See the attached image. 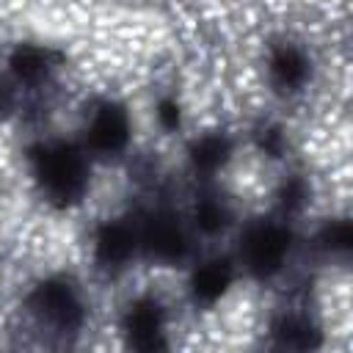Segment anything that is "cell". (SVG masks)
I'll return each mask as SVG.
<instances>
[{"label":"cell","instance_id":"6da1fadb","mask_svg":"<svg viewBox=\"0 0 353 353\" xmlns=\"http://www.w3.org/2000/svg\"><path fill=\"white\" fill-rule=\"evenodd\" d=\"M287 240H290V234L273 223L254 226L243 243V256H245L248 268L254 273H262V276L273 273L287 256V248H290Z\"/></svg>","mask_w":353,"mask_h":353},{"label":"cell","instance_id":"7a4b0ae2","mask_svg":"<svg viewBox=\"0 0 353 353\" xmlns=\"http://www.w3.org/2000/svg\"><path fill=\"white\" fill-rule=\"evenodd\" d=\"M127 141H130V119H127V113L121 108H113V105L102 108L94 116L91 127H88V143L97 152L110 154V152L124 149Z\"/></svg>","mask_w":353,"mask_h":353},{"label":"cell","instance_id":"3957f363","mask_svg":"<svg viewBox=\"0 0 353 353\" xmlns=\"http://www.w3.org/2000/svg\"><path fill=\"white\" fill-rule=\"evenodd\" d=\"M127 331L135 347L152 350L163 345V309L154 301H141L127 317Z\"/></svg>","mask_w":353,"mask_h":353},{"label":"cell","instance_id":"277c9868","mask_svg":"<svg viewBox=\"0 0 353 353\" xmlns=\"http://www.w3.org/2000/svg\"><path fill=\"white\" fill-rule=\"evenodd\" d=\"M229 281H232V268H229V262L212 259V262H204V265L196 270V276H193V292H196V298H201V301L210 303V301H218V298L226 292Z\"/></svg>","mask_w":353,"mask_h":353},{"label":"cell","instance_id":"5b68a950","mask_svg":"<svg viewBox=\"0 0 353 353\" xmlns=\"http://www.w3.org/2000/svg\"><path fill=\"white\" fill-rule=\"evenodd\" d=\"M193 165L199 171H218L229 157V143L221 135H207L193 146Z\"/></svg>","mask_w":353,"mask_h":353},{"label":"cell","instance_id":"8992f818","mask_svg":"<svg viewBox=\"0 0 353 353\" xmlns=\"http://www.w3.org/2000/svg\"><path fill=\"white\" fill-rule=\"evenodd\" d=\"M270 72L276 77V83L281 85H301L306 77V58L295 50H281L279 55H273L270 61Z\"/></svg>","mask_w":353,"mask_h":353}]
</instances>
